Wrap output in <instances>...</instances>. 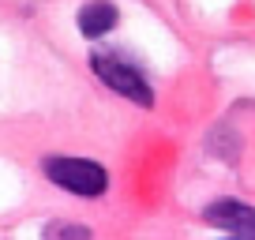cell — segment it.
Masks as SVG:
<instances>
[{
  "mask_svg": "<svg viewBox=\"0 0 255 240\" xmlns=\"http://www.w3.org/2000/svg\"><path fill=\"white\" fill-rule=\"evenodd\" d=\"M90 64H94L98 79H102L105 87H113L117 94H124L128 102H135V105H154V90H150V83L139 75L135 64H124L120 56H105V53L90 56Z\"/></svg>",
  "mask_w": 255,
  "mask_h": 240,
  "instance_id": "obj_2",
  "label": "cell"
},
{
  "mask_svg": "<svg viewBox=\"0 0 255 240\" xmlns=\"http://www.w3.org/2000/svg\"><path fill=\"white\" fill-rule=\"evenodd\" d=\"M41 169H45V176L53 180L56 188H64V192H72V195H87V199H94V195H102L105 188H109V173H105L98 161H87V158L53 154V158L41 161Z\"/></svg>",
  "mask_w": 255,
  "mask_h": 240,
  "instance_id": "obj_1",
  "label": "cell"
},
{
  "mask_svg": "<svg viewBox=\"0 0 255 240\" xmlns=\"http://www.w3.org/2000/svg\"><path fill=\"white\" fill-rule=\"evenodd\" d=\"M117 26V4L113 0H90L87 8L79 11V30L87 38H102Z\"/></svg>",
  "mask_w": 255,
  "mask_h": 240,
  "instance_id": "obj_4",
  "label": "cell"
},
{
  "mask_svg": "<svg viewBox=\"0 0 255 240\" xmlns=\"http://www.w3.org/2000/svg\"><path fill=\"white\" fill-rule=\"evenodd\" d=\"M203 218H207L214 229H225V233H233V237L255 240V207H244V203L222 199V203H210Z\"/></svg>",
  "mask_w": 255,
  "mask_h": 240,
  "instance_id": "obj_3",
  "label": "cell"
}]
</instances>
